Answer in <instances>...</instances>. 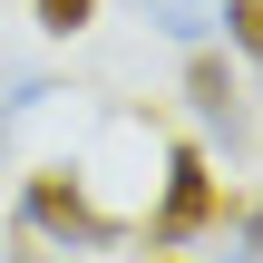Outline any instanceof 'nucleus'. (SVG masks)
I'll return each mask as SVG.
<instances>
[{"label": "nucleus", "mask_w": 263, "mask_h": 263, "mask_svg": "<svg viewBox=\"0 0 263 263\" xmlns=\"http://www.w3.org/2000/svg\"><path fill=\"white\" fill-rule=\"evenodd\" d=\"M20 215H29V234H39V244H68V254H107V244H127V224H117V215H98V205H88V185H78L68 166H39V176H29V195H20Z\"/></svg>", "instance_id": "nucleus-1"}, {"label": "nucleus", "mask_w": 263, "mask_h": 263, "mask_svg": "<svg viewBox=\"0 0 263 263\" xmlns=\"http://www.w3.org/2000/svg\"><path fill=\"white\" fill-rule=\"evenodd\" d=\"M224 224V185H215V166L195 156V146H166V205L146 215V244L166 254V244H195V234H215Z\"/></svg>", "instance_id": "nucleus-2"}, {"label": "nucleus", "mask_w": 263, "mask_h": 263, "mask_svg": "<svg viewBox=\"0 0 263 263\" xmlns=\"http://www.w3.org/2000/svg\"><path fill=\"white\" fill-rule=\"evenodd\" d=\"M185 107H195L224 146H244V68H234V59L195 49V59H185Z\"/></svg>", "instance_id": "nucleus-3"}, {"label": "nucleus", "mask_w": 263, "mask_h": 263, "mask_svg": "<svg viewBox=\"0 0 263 263\" xmlns=\"http://www.w3.org/2000/svg\"><path fill=\"white\" fill-rule=\"evenodd\" d=\"M137 20L166 29V39H205V29L224 20V0H137Z\"/></svg>", "instance_id": "nucleus-4"}, {"label": "nucleus", "mask_w": 263, "mask_h": 263, "mask_svg": "<svg viewBox=\"0 0 263 263\" xmlns=\"http://www.w3.org/2000/svg\"><path fill=\"white\" fill-rule=\"evenodd\" d=\"M215 29H224L244 59H263V0H224V20H215Z\"/></svg>", "instance_id": "nucleus-5"}, {"label": "nucleus", "mask_w": 263, "mask_h": 263, "mask_svg": "<svg viewBox=\"0 0 263 263\" xmlns=\"http://www.w3.org/2000/svg\"><path fill=\"white\" fill-rule=\"evenodd\" d=\"M98 20V0H39V29L49 39H68V29H88Z\"/></svg>", "instance_id": "nucleus-6"}, {"label": "nucleus", "mask_w": 263, "mask_h": 263, "mask_svg": "<svg viewBox=\"0 0 263 263\" xmlns=\"http://www.w3.org/2000/svg\"><path fill=\"white\" fill-rule=\"evenodd\" d=\"M224 215H234V263H263V215L254 205H224Z\"/></svg>", "instance_id": "nucleus-7"}, {"label": "nucleus", "mask_w": 263, "mask_h": 263, "mask_svg": "<svg viewBox=\"0 0 263 263\" xmlns=\"http://www.w3.org/2000/svg\"><path fill=\"white\" fill-rule=\"evenodd\" d=\"M10 263H49V254H39V244H20V254H10Z\"/></svg>", "instance_id": "nucleus-8"}, {"label": "nucleus", "mask_w": 263, "mask_h": 263, "mask_svg": "<svg viewBox=\"0 0 263 263\" xmlns=\"http://www.w3.org/2000/svg\"><path fill=\"white\" fill-rule=\"evenodd\" d=\"M166 263H185V254H176V244H166Z\"/></svg>", "instance_id": "nucleus-9"}]
</instances>
